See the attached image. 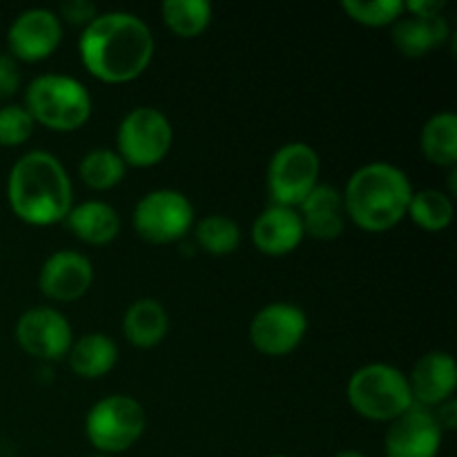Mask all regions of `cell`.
I'll list each match as a JSON object with an SVG mask.
<instances>
[{
  "label": "cell",
  "instance_id": "obj_1",
  "mask_svg": "<svg viewBox=\"0 0 457 457\" xmlns=\"http://www.w3.org/2000/svg\"><path fill=\"white\" fill-rule=\"evenodd\" d=\"M80 61L103 83L138 79L154 56V36L138 16L107 12L94 18L79 40Z\"/></svg>",
  "mask_w": 457,
  "mask_h": 457
},
{
  "label": "cell",
  "instance_id": "obj_2",
  "mask_svg": "<svg viewBox=\"0 0 457 457\" xmlns=\"http://www.w3.org/2000/svg\"><path fill=\"white\" fill-rule=\"evenodd\" d=\"M71 181L49 152H27L13 163L7 196L13 214L29 226H54L71 210Z\"/></svg>",
  "mask_w": 457,
  "mask_h": 457
},
{
  "label": "cell",
  "instance_id": "obj_3",
  "mask_svg": "<svg viewBox=\"0 0 457 457\" xmlns=\"http://www.w3.org/2000/svg\"><path fill=\"white\" fill-rule=\"evenodd\" d=\"M346 217L366 232H386L406 217L413 187L391 163H369L357 170L344 192Z\"/></svg>",
  "mask_w": 457,
  "mask_h": 457
},
{
  "label": "cell",
  "instance_id": "obj_4",
  "mask_svg": "<svg viewBox=\"0 0 457 457\" xmlns=\"http://www.w3.org/2000/svg\"><path fill=\"white\" fill-rule=\"evenodd\" d=\"M25 110L34 123L56 132H74L87 123L92 98L87 87L71 76L45 74L31 80L27 87Z\"/></svg>",
  "mask_w": 457,
  "mask_h": 457
},
{
  "label": "cell",
  "instance_id": "obj_5",
  "mask_svg": "<svg viewBox=\"0 0 457 457\" xmlns=\"http://www.w3.org/2000/svg\"><path fill=\"white\" fill-rule=\"evenodd\" d=\"M346 395L353 409L373 422H393L415 406L406 375L386 364H369L355 370Z\"/></svg>",
  "mask_w": 457,
  "mask_h": 457
},
{
  "label": "cell",
  "instance_id": "obj_6",
  "mask_svg": "<svg viewBox=\"0 0 457 457\" xmlns=\"http://www.w3.org/2000/svg\"><path fill=\"white\" fill-rule=\"evenodd\" d=\"M145 431V411L134 397L110 395L96 402L85 420V433L101 453H123Z\"/></svg>",
  "mask_w": 457,
  "mask_h": 457
},
{
  "label": "cell",
  "instance_id": "obj_7",
  "mask_svg": "<svg viewBox=\"0 0 457 457\" xmlns=\"http://www.w3.org/2000/svg\"><path fill=\"white\" fill-rule=\"evenodd\" d=\"M116 145V154L125 165L152 168L161 163L172 147V125L163 112L154 107H137L120 120Z\"/></svg>",
  "mask_w": 457,
  "mask_h": 457
},
{
  "label": "cell",
  "instance_id": "obj_8",
  "mask_svg": "<svg viewBox=\"0 0 457 457\" xmlns=\"http://www.w3.org/2000/svg\"><path fill=\"white\" fill-rule=\"evenodd\" d=\"M320 156L306 143H288L275 152L268 168V195L272 205L299 208L320 183Z\"/></svg>",
  "mask_w": 457,
  "mask_h": 457
},
{
  "label": "cell",
  "instance_id": "obj_9",
  "mask_svg": "<svg viewBox=\"0 0 457 457\" xmlns=\"http://www.w3.org/2000/svg\"><path fill=\"white\" fill-rule=\"evenodd\" d=\"M195 221V208L177 190H154L134 208V228L150 244H172L186 237Z\"/></svg>",
  "mask_w": 457,
  "mask_h": 457
},
{
  "label": "cell",
  "instance_id": "obj_10",
  "mask_svg": "<svg viewBox=\"0 0 457 457\" xmlns=\"http://www.w3.org/2000/svg\"><path fill=\"white\" fill-rule=\"evenodd\" d=\"M308 330L306 312L295 303L277 302L254 315L250 324V342L268 357H284L302 344Z\"/></svg>",
  "mask_w": 457,
  "mask_h": 457
},
{
  "label": "cell",
  "instance_id": "obj_11",
  "mask_svg": "<svg viewBox=\"0 0 457 457\" xmlns=\"http://www.w3.org/2000/svg\"><path fill=\"white\" fill-rule=\"evenodd\" d=\"M16 339L22 351L43 361L61 360L71 342L70 321L54 308H31L18 320Z\"/></svg>",
  "mask_w": 457,
  "mask_h": 457
},
{
  "label": "cell",
  "instance_id": "obj_12",
  "mask_svg": "<svg viewBox=\"0 0 457 457\" xmlns=\"http://www.w3.org/2000/svg\"><path fill=\"white\" fill-rule=\"evenodd\" d=\"M442 446V428L433 411L411 406L393 420L384 440L386 457H437Z\"/></svg>",
  "mask_w": 457,
  "mask_h": 457
},
{
  "label": "cell",
  "instance_id": "obj_13",
  "mask_svg": "<svg viewBox=\"0 0 457 457\" xmlns=\"http://www.w3.org/2000/svg\"><path fill=\"white\" fill-rule=\"evenodd\" d=\"M62 38V25L49 9H27L12 22L7 34L16 61L36 62L52 56Z\"/></svg>",
  "mask_w": 457,
  "mask_h": 457
},
{
  "label": "cell",
  "instance_id": "obj_14",
  "mask_svg": "<svg viewBox=\"0 0 457 457\" xmlns=\"http://www.w3.org/2000/svg\"><path fill=\"white\" fill-rule=\"evenodd\" d=\"M94 279L92 263L74 250H58L40 268L38 286L54 302H76L89 290Z\"/></svg>",
  "mask_w": 457,
  "mask_h": 457
},
{
  "label": "cell",
  "instance_id": "obj_15",
  "mask_svg": "<svg viewBox=\"0 0 457 457\" xmlns=\"http://www.w3.org/2000/svg\"><path fill=\"white\" fill-rule=\"evenodd\" d=\"M413 404L431 411L451 400L457 386V366L449 353L433 351L420 357L409 378Z\"/></svg>",
  "mask_w": 457,
  "mask_h": 457
},
{
  "label": "cell",
  "instance_id": "obj_16",
  "mask_svg": "<svg viewBox=\"0 0 457 457\" xmlns=\"http://www.w3.org/2000/svg\"><path fill=\"white\" fill-rule=\"evenodd\" d=\"M303 226L297 210L270 205L253 223V244L268 257H284L297 250L303 239Z\"/></svg>",
  "mask_w": 457,
  "mask_h": 457
},
{
  "label": "cell",
  "instance_id": "obj_17",
  "mask_svg": "<svg viewBox=\"0 0 457 457\" xmlns=\"http://www.w3.org/2000/svg\"><path fill=\"white\" fill-rule=\"evenodd\" d=\"M303 235L315 239L330 241L337 239L346 228V208L344 196L330 186H317L299 205Z\"/></svg>",
  "mask_w": 457,
  "mask_h": 457
},
{
  "label": "cell",
  "instance_id": "obj_18",
  "mask_svg": "<svg viewBox=\"0 0 457 457\" xmlns=\"http://www.w3.org/2000/svg\"><path fill=\"white\" fill-rule=\"evenodd\" d=\"M449 22L442 16L400 18L393 27V43L406 58H422L449 38Z\"/></svg>",
  "mask_w": 457,
  "mask_h": 457
},
{
  "label": "cell",
  "instance_id": "obj_19",
  "mask_svg": "<svg viewBox=\"0 0 457 457\" xmlns=\"http://www.w3.org/2000/svg\"><path fill=\"white\" fill-rule=\"evenodd\" d=\"M65 221L70 230L89 245L110 244L120 230V219L116 210L103 201H85L76 205L70 210Z\"/></svg>",
  "mask_w": 457,
  "mask_h": 457
},
{
  "label": "cell",
  "instance_id": "obj_20",
  "mask_svg": "<svg viewBox=\"0 0 457 457\" xmlns=\"http://www.w3.org/2000/svg\"><path fill=\"white\" fill-rule=\"evenodd\" d=\"M67 360H70L71 370L79 378L96 379L114 369L116 360H119V351H116V344L107 335L89 333L71 342L70 351H67Z\"/></svg>",
  "mask_w": 457,
  "mask_h": 457
},
{
  "label": "cell",
  "instance_id": "obj_21",
  "mask_svg": "<svg viewBox=\"0 0 457 457\" xmlns=\"http://www.w3.org/2000/svg\"><path fill=\"white\" fill-rule=\"evenodd\" d=\"M123 333L137 348H154L168 335V312L156 299H138L123 317Z\"/></svg>",
  "mask_w": 457,
  "mask_h": 457
},
{
  "label": "cell",
  "instance_id": "obj_22",
  "mask_svg": "<svg viewBox=\"0 0 457 457\" xmlns=\"http://www.w3.org/2000/svg\"><path fill=\"white\" fill-rule=\"evenodd\" d=\"M420 147L431 163L455 168L457 161V116L440 112L427 120L420 137Z\"/></svg>",
  "mask_w": 457,
  "mask_h": 457
},
{
  "label": "cell",
  "instance_id": "obj_23",
  "mask_svg": "<svg viewBox=\"0 0 457 457\" xmlns=\"http://www.w3.org/2000/svg\"><path fill=\"white\" fill-rule=\"evenodd\" d=\"M163 21L179 38H196L212 21V4L208 0H165Z\"/></svg>",
  "mask_w": 457,
  "mask_h": 457
},
{
  "label": "cell",
  "instance_id": "obj_24",
  "mask_svg": "<svg viewBox=\"0 0 457 457\" xmlns=\"http://www.w3.org/2000/svg\"><path fill=\"white\" fill-rule=\"evenodd\" d=\"M415 226L427 232H440L453 221V201L440 190L413 192L409 210H406Z\"/></svg>",
  "mask_w": 457,
  "mask_h": 457
},
{
  "label": "cell",
  "instance_id": "obj_25",
  "mask_svg": "<svg viewBox=\"0 0 457 457\" xmlns=\"http://www.w3.org/2000/svg\"><path fill=\"white\" fill-rule=\"evenodd\" d=\"M195 237L201 250L214 254V257L232 254L241 244L239 226L230 217H223V214H210V217L201 219L196 223Z\"/></svg>",
  "mask_w": 457,
  "mask_h": 457
},
{
  "label": "cell",
  "instance_id": "obj_26",
  "mask_svg": "<svg viewBox=\"0 0 457 457\" xmlns=\"http://www.w3.org/2000/svg\"><path fill=\"white\" fill-rule=\"evenodd\" d=\"M125 170H128V165L116 152L92 150L80 161L79 172L85 186L92 187V190H110L123 181Z\"/></svg>",
  "mask_w": 457,
  "mask_h": 457
},
{
  "label": "cell",
  "instance_id": "obj_27",
  "mask_svg": "<svg viewBox=\"0 0 457 457\" xmlns=\"http://www.w3.org/2000/svg\"><path fill=\"white\" fill-rule=\"evenodd\" d=\"M342 9L348 18L366 27H386L400 21L404 3L400 0H344Z\"/></svg>",
  "mask_w": 457,
  "mask_h": 457
},
{
  "label": "cell",
  "instance_id": "obj_28",
  "mask_svg": "<svg viewBox=\"0 0 457 457\" xmlns=\"http://www.w3.org/2000/svg\"><path fill=\"white\" fill-rule=\"evenodd\" d=\"M34 132V119L22 105L0 107V145L18 147Z\"/></svg>",
  "mask_w": 457,
  "mask_h": 457
},
{
  "label": "cell",
  "instance_id": "obj_29",
  "mask_svg": "<svg viewBox=\"0 0 457 457\" xmlns=\"http://www.w3.org/2000/svg\"><path fill=\"white\" fill-rule=\"evenodd\" d=\"M96 16V4L89 3V0H67V3L61 4V16H58V21H65L70 25L83 27L85 29Z\"/></svg>",
  "mask_w": 457,
  "mask_h": 457
},
{
  "label": "cell",
  "instance_id": "obj_30",
  "mask_svg": "<svg viewBox=\"0 0 457 457\" xmlns=\"http://www.w3.org/2000/svg\"><path fill=\"white\" fill-rule=\"evenodd\" d=\"M21 87V70L12 54H0V101L13 96Z\"/></svg>",
  "mask_w": 457,
  "mask_h": 457
},
{
  "label": "cell",
  "instance_id": "obj_31",
  "mask_svg": "<svg viewBox=\"0 0 457 457\" xmlns=\"http://www.w3.org/2000/svg\"><path fill=\"white\" fill-rule=\"evenodd\" d=\"M442 9H445L442 0H411V3H404V12H409L415 18L440 16Z\"/></svg>",
  "mask_w": 457,
  "mask_h": 457
},
{
  "label": "cell",
  "instance_id": "obj_32",
  "mask_svg": "<svg viewBox=\"0 0 457 457\" xmlns=\"http://www.w3.org/2000/svg\"><path fill=\"white\" fill-rule=\"evenodd\" d=\"M433 415H436V422L440 424L442 431H453L457 424V402L451 397L445 404L437 406V413Z\"/></svg>",
  "mask_w": 457,
  "mask_h": 457
},
{
  "label": "cell",
  "instance_id": "obj_33",
  "mask_svg": "<svg viewBox=\"0 0 457 457\" xmlns=\"http://www.w3.org/2000/svg\"><path fill=\"white\" fill-rule=\"evenodd\" d=\"M335 457H366V455L360 453V451H342V453H337Z\"/></svg>",
  "mask_w": 457,
  "mask_h": 457
},
{
  "label": "cell",
  "instance_id": "obj_34",
  "mask_svg": "<svg viewBox=\"0 0 457 457\" xmlns=\"http://www.w3.org/2000/svg\"><path fill=\"white\" fill-rule=\"evenodd\" d=\"M270 457H286V455H270Z\"/></svg>",
  "mask_w": 457,
  "mask_h": 457
},
{
  "label": "cell",
  "instance_id": "obj_35",
  "mask_svg": "<svg viewBox=\"0 0 457 457\" xmlns=\"http://www.w3.org/2000/svg\"><path fill=\"white\" fill-rule=\"evenodd\" d=\"M92 457H105V455H92Z\"/></svg>",
  "mask_w": 457,
  "mask_h": 457
}]
</instances>
